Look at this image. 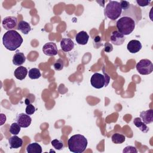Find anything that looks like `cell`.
<instances>
[{"label": "cell", "mask_w": 153, "mask_h": 153, "mask_svg": "<svg viewBox=\"0 0 153 153\" xmlns=\"http://www.w3.org/2000/svg\"><path fill=\"white\" fill-rule=\"evenodd\" d=\"M103 74L99 73H94L91 77L90 83L91 85L96 88L99 89L103 87H106L109 82L110 77L109 75L104 71V68H103Z\"/></svg>", "instance_id": "5b68a950"}, {"label": "cell", "mask_w": 153, "mask_h": 153, "mask_svg": "<svg viewBox=\"0 0 153 153\" xmlns=\"http://www.w3.org/2000/svg\"><path fill=\"white\" fill-rule=\"evenodd\" d=\"M120 4L122 10H124V11L127 10L130 5V4L129 3V2L126 1H120Z\"/></svg>", "instance_id": "4316f807"}, {"label": "cell", "mask_w": 153, "mask_h": 153, "mask_svg": "<svg viewBox=\"0 0 153 153\" xmlns=\"http://www.w3.org/2000/svg\"><path fill=\"white\" fill-rule=\"evenodd\" d=\"M151 1H145V0H137L136 3L140 7H146L151 3Z\"/></svg>", "instance_id": "f1b7e54d"}, {"label": "cell", "mask_w": 153, "mask_h": 153, "mask_svg": "<svg viewBox=\"0 0 153 153\" xmlns=\"http://www.w3.org/2000/svg\"><path fill=\"white\" fill-rule=\"evenodd\" d=\"M21 130V127L19 124L16 123H13L11 124L10 127V132L13 135H17L19 133Z\"/></svg>", "instance_id": "603a6c76"}, {"label": "cell", "mask_w": 153, "mask_h": 153, "mask_svg": "<svg viewBox=\"0 0 153 153\" xmlns=\"http://www.w3.org/2000/svg\"><path fill=\"white\" fill-rule=\"evenodd\" d=\"M10 147L12 149H17L22 146L23 140L16 135H14L8 139Z\"/></svg>", "instance_id": "5bb4252c"}, {"label": "cell", "mask_w": 153, "mask_h": 153, "mask_svg": "<svg viewBox=\"0 0 153 153\" xmlns=\"http://www.w3.org/2000/svg\"><path fill=\"white\" fill-rule=\"evenodd\" d=\"M87 140L83 135L76 134L72 136L68 142L69 151L74 153H81L87 146Z\"/></svg>", "instance_id": "7a4b0ae2"}, {"label": "cell", "mask_w": 153, "mask_h": 153, "mask_svg": "<svg viewBox=\"0 0 153 153\" xmlns=\"http://www.w3.org/2000/svg\"><path fill=\"white\" fill-rule=\"evenodd\" d=\"M17 24V19L16 17L14 16H8L4 19L2 22L3 27L5 29L10 30L12 29H14Z\"/></svg>", "instance_id": "9c48e42d"}, {"label": "cell", "mask_w": 153, "mask_h": 153, "mask_svg": "<svg viewBox=\"0 0 153 153\" xmlns=\"http://www.w3.org/2000/svg\"><path fill=\"white\" fill-rule=\"evenodd\" d=\"M17 29L21 31L23 34L27 35L31 30V27L27 22L24 20H21L18 23Z\"/></svg>", "instance_id": "ffe728a7"}, {"label": "cell", "mask_w": 153, "mask_h": 153, "mask_svg": "<svg viewBox=\"0 0 153 153\" xmlns=\"http://www.w3.org/2000/svg\"><path fill=\"white\" fill-rule=\"evenodd\" d=\"M124 153V152H137V151L136 150V148L132 146H126L123 151Z\"/></svg>", "instance_id": "83f0119b"}, {"label": "cell", "mask_w": 153, "mask_h": 153, "mask_svg": "<svg viewBox=\"0 0 153 153\" xmlns=\"http://www.w3.org/2000/svg\"><path fill=\"white\" fill-rule=\"evenodd\" d=\"M96 45H94V47L95 48H97V44H99V47L102 45V44H101V38H100L99 36H96V37L94 38V39H93V44H94V43H96Z\"/></svg>", "instance_id": "4dcf8cb0"}, {"label": "cell", "mask_w": 153, "mask_h": 153, "mask_svg": "<svg viewBox=\"0 0 153 153\" xmlns=\"http://www.w3.org/2000/svg\"><path fill=\"white\" fill-rule=\"evenodd\" d=\"M136 68L140 74L143 75H149L153 71V64L151 60L143 59L136 64Z\"/></svg>", "instance_id": "8992f818"}, {"label": "cell", "mask_w": 153, "mask_h": 153, "mask_svg": "<svg viewBox=\"0 0 153 153\" xmlns=\"http://www.w3.org/2000/svg\"><path fill=\"white\" fill-rule=\"evenodd\" d=\"M42 51L44 54L48 56H56L57 54L58 49L54 42H50L46 43L42 47Z\"/></svg>", "instance_id": "ba28073f"}, {"label": "cell", "mask_w": 153, "mask_h": 153, "mask_svg": "<svg viewBox=\"0 0 153 153\" xmlns=\"http://www.w3.org/2000/svg\"><path fill=\"white\" fill-rule=\"evenodd\" d=\"M27 73L28 71L26 68L23 66H20L15 69L14 72V75L17 79L23 80L26 78Z\"/></svg>", "instance_id": "2e32d148"}, {"label": "cell", "mask_w": 153, "mask_h": 153, "mask_svg": "<svg viewBox=\"0 0 153 153\" xmlns=\"http://www.w3.org/2000/svg\"><path fill=\"white\" fill-rule=\"evenodd\" d=\"M26 61V57L23 53L17 51L13 57V63L14 65L20 66L23 65Z\"/></svg>", "instance_id": "e0dca14e"}, {"label": "cell", "mask_w": 153, "mask_h": 153, "mask_svg": "<svg viewBox=\"0 0 153 153\" xmlns=\"http://www.w3.org/2000/svg\"><path fill=\"white\" fill-rule=\"evenodd\" d=\"M22 36L15 30H10L4 33L2 43L5 48L10 51L16 50L23 43Z\"/></svg>", "instance_id": "6da1fadb"}, {"label": "cell", "mask_w": 153, "mask_h": 153, "mask_svg": "<svg viewBox=\"0 0 153 153\" xmlns=\"http://www.w3.org/2000/svg\"><path fill=\"white\" fill-rule=\"evenodd\" d=\"M116 26L120 33L123 35H128L134 30L136 23L132 18L128 16H123L118 20Z\"/></svg>", "instance_id": "3957f363"}, {"label": "cell", "mask_w": 153, "mask_h": 153, "mask_svg": "<svg viewBox=\"0 0 153 153\" xmlns=\"http://www.w3.org/2000/svg\"><path fill=\"white\" fill-rule=\"evenodd\" d=\"M51 145L57 150H60L63 149L64 147V144L62 142V141L56 139L51 140Z\"/></svg>", "instance_id": "cb8c5ba5"}, {"label": "cell", "mask_w": 153, "mask_h": 153, "mask_svg": "<svg viewBox=\"0 0 153 153\" xmlns=\"http://www.w3.org/2000/svg\"><path fill=\"white\" fill-rule=\"evenodd\" d=\"M113 50L112 45L109 42H105L104 51L106 53H110Z\"/></svg>", "instance_id": "f546056e"}, {"label": "cell", "mask_w": 153, "mask_h": 153, "mask_svg": "<svg viewBox=\"0 0 153 153\" xmlns=\"http://www.w3.org/2000/svg\"><path fill=\"white\" fill-rule=\"evenodd\" d=\"M140 118L146 124H150L153 121V111L150 109L147 111H143L140 112Z\"/></svg>", "instance_id": "7c38bea8"}, {"label": "cell", "mask_w": 153, "mask_h": 153, "mask_svg": "<svg viewBox=\"0 0 153 153\" xmlns=\"http://www.w3.org/2000/svg\"><path fill=\"white\" fill-rule=\"evenodd\" d=\"M105 15L112 20L117 19L122 13V8L118 1H110L105 9Z\"/></svg>", "instance_id": "277c9868"}, {"label": "cell", "mask_w": 153, "mask_h": 153, "mask_svg": "<svg viewBox=\"0 0 153 153\" xmlns=\"http://www.w3.org/2000/svg\"><path fill=\"white\" fill-rule=\"evenodd\" d=\"M111 140L112 142L115 144H121L125 141L126 137L123 134L120 133H115L112 136Z\"/></svg>", "instance_id": "44dd1931"}, {"label": "cell", "mask_w": 153, "mask_h": 153, "mask_svg": "<svg viewBox=\"0 0 153 153\" xmlns=\"http://www.w3.org/2000/svg\"><path fill=\"white\" fill-rule=\"evenodd\" d=\"M74 42L70 38H62L60 41V47L65 52H69L74 48Z\"/></svg>", "instance_id": "4fadbf2b"}, {"label": "cell", "mask_w": 153, "mask_h": 153, "mask_svg": "<svg viewBox=\"0 0 153 153\" xmlns=\"http://www.w3.org/2000/svg\"><path fill=\"white\" fill-rule=\"evenodd\" d=\"M16 121L21 127L26 128L30 125L32 118L29 115H27V114L20 113L17 115Z\"/></svg>", "instance_id": "52a82bcc"}, {"label": "cell", "mask_w": 153, "mask_h": 153, "mask_svg": "<svg viewBox=\"0 0 153 153\" xmlns=\"http://www.w3.org/2000/svg\"><path fill=\"white\" fill-rule=\"evenodd\" d=\"M35 111H36V108L32 104L29 103L27 105L26 110H25L26 114H27V115H32L34 114Z\"/></svg>", "instance_id": "484cf974"}, {"label": "cell", "mask_w": 153, "mask_h": 153, "mask_svg": "<svg viewBox=\"0 0 153 153\" xmlns=\"http://www.w3.org/2000/svg\"><path fill=\"white\" fill-rule=\"evenodd\" d=\"M133 124L136 127L139 128L140 131L143 133H147L149 131V128L145 123H144L140 117H136L133 120Z\"/></svg>", "instance_id": "ac0fdd59"}, {"label": "cell", "mask_w": 153, "mask_h": 153, "mask_svg": "<svg viewBox=\"0 0 153 153\" xmlns=\"http://www.w3.org/2000/svg\"><path fill=\"white\" fill-rule=\"evenodd\" d=\"M142 47V44L138 40L133 39L129 41L127 45V50L131 53H136L139 52Z\"/></svg>", "instance_id": "8fae6325"}, {"label": "cell", "mask_w": 153, "mask_h": 153, "mask_svg": "<svg viewBox=\"0 0 153 153\" xmlns=\"http://www.w3.org/2000/svg\"><path fill=\"white\" fill-rule=\"evenodd\" d=\"M125 36L118 31H113L111 35V41L115 45H121L125 41Z\"/></svg>", "instance_id": "30bf717a"}, {"label": "cell", "mask_w": 153, "mask_h": 153, "mask_svg": "<svg viewBox=\"0 0 153 153\" xmlns=\"http://www.w3.org/2000/svg\"><path fill=\"white\" fill-rule=\"evenodd\" d=\"M26 151L28 153H41L42 150L41 146L36 142H33L27 145Z\"/></svg>", "instance_id": "d6986e66"}, {"label": "cell", "mask_w": 153, "mask_h": 153, "mask_svg": "<svg viewBox=\"0 0 153 153\" xmlns=\"http://www.w3.org/2000/svg\"><path fill=\"white\" fill-rule=\"evenodd\" d=\"M28 75L29 77L32 79H38L41 77V74L40 72V70L38 68H32L30 69L28 72Z\"/></svg>", "instance_id": "7402d4cb"}, {"label": "cell", "mask_w": 153, "mask_h": 153, "mask_svg": "<svg viewBox=\"0 0 153 153\" xmlns=\"http://www.w3.org/2000/svg\"><path fill=\"white\" fill-rule=\"evenodd\" d=\"M64 67V62L61 59H59L54 64V69L56 71H61Z\"/></svg>", "instance_id": "d4e9b609"}, {"label": "cell", "mask_w": 153, "mask_h": 153, "mask_svg": "<svg viewBox=\"0 0 153 153\" xmlns=\"http://www.w3.org/2000/svg\"><path fill=\"white\" fill-rule=\"evenodd\" d=\"M89 39V35L85 31L82 30L78 32L75 36V40L79 45H85L87 44Z\"/></svg>", "instance_id": "9a60e30c"}]
</instances>
